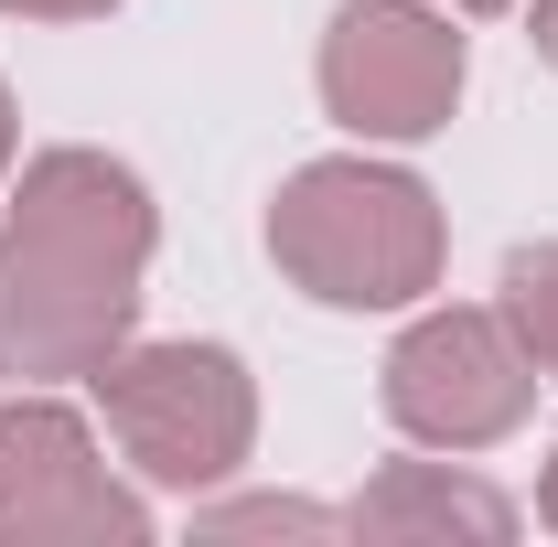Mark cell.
<instances>
[{"instance_id":"cell-7","label":"cell","mask_w":558,"mask_h":547,"mask_svg":"<svg viewBox=\"0 0 558 547\" xmlns=\"http://www.w3.org/2000/svg\"><path fill=\"white\" fill-rule=\"evenodd\" d=\"M515 526H526V515H515L494 483L451 473V462H387V473L344 505V537H365V547H440V537L505 547Z\"/></svg>"},{"instance_id":"cell-2","label":"cell","mask_w":558,"mask_h":547,"mask_svg":"<svg viewBox=\"0 0 558 547\" xmlns=\"http://www.w3.org/2000/svg\"><path fill=\"white\" fill-rule=\"evenodd\" d=\"M269 258L323 312H409L440 290L451 226H440V194L418 172L333 150V161H301L269 194Z\"/></svg>"},{"instance_id":"cell-6","label":"cell","mask_w":558,"mask_h":547,"mask_svg":"<svg viewBox=\"0 0 558 547\" xmlns=\"http://www.w3.org/2000/svg\"><path fill=\"white\" fill-rule=\"evenodd\" d=\"M140 537H150V505H140V483L108 473L97 429L44 387H11L0 398V547H140Z\"/></svg>"},{"instance_id":"cell-11","label":"cell","mask_w":558,"mask_h":547,"mask_svg":"<svg viewBox=\"0 0 558 547\" xmlns=\"http://www.w3.org/2000/svg\"><path fill=\"white\" fill-rule=\"evenodd\" d=\"M526 44H537V54L558 65V0H537V22H526Z\"/></svg>"},{"instance_id":"cell-5","label":"cell","mask_w":558,"mask_h":547,"mask_svg":"<svg viewBox=\"0 0 558 547\" xmlns=\"http://www.w3.org/2000/svg\"><path fill=\"white\" fill-rule=\"evenodd\" d=\"M312 75H323L333 130H354L365 150H409V139L451 130L473 54H462L440 0H344Z\"/></svg>"},{"instance_id":"cell-10","label":"cell","mask_w":558,"mask_h":547,"mask_svg":"<svg viewBox=\"0 0 558 547\" xmlns=\"http://www.w3.org/2000/svg\"><path fill=\"white\" fill-rule=\"evenodd\" d=\"M11 22H108L119 0H0Z\"/></svg>"},{"instance_id":"cell-14","label":"cell","mask_w":558,"mask_h":547,"mask_svg":"<svg viewBox=\"0 0 558 547\" xmlns=\"http://www.w3.org/2000/svg\"><path fill=\"white\" fill-rule=\"evenodd\" d=\"M440 11H473V22H484V11H515V0H440Z\"/></svg>"},{"instance_id":"cell-9","label":"cell","mask_w":558,"mask_h":547,"mask_svg":"<svg viewBox=\"0 0 558 547\" xmlns=\"http://www.w3.org/2000/svg\"><path fill=\"white\" fill-rule=\"evenodd\" d=\"M194 537H344L333 505H301V494H236V505H205Z\"/></svg>"},{"instance_id":"cell-12","label":"cell","mask_w":558,"mask_h":547,"mask_svg":"<svg viewBox=\"0 0 558 547\" xmlns=\"http://www.w3.org/2000/svg\"><path fill=\"white\" fill-rule=\"evenodd\" d=\"M537 526L558 537V451H548V473H537Z\"/></svg>"},{"instance_id":"cell-3","label":"cell","mask_w":558,"mask_h":547,"mask_svg":"<svg viewBox=\"0 0 558 547\" xmlns=\"http://www.w3.org/2000/svg\"><path fill=\"white\" fill-rule=\"evenodd\" d=\"M86 387H97V418H108L119 462L140 483H161V494H215L258 451V376L226 343H194V333L140 343L130 333Z\"/></svg>"},{"instance_id":"cell-1","label":"cell","mask_w":558,"mask_h":547,"mask_svg":"<svg viewBox=\"0 0 558 547\" xmlns=\"http://www.w3.org/2000/svg\"><path fill=\"white\" fill-rule=\"evenodd\" d=\"M161 247V205L108 150H33L0 205V376L65 387L140 333V279Z\"/></svg>"},{"instance_id":"cell-4","label":"cell","mask_w":558,"mask_h":547,"mask_svg":"<svg viewBox=\"0 0 558 547\" xmlns=\"http://www.w3.org/2000/svg\"><path fill=\"white\" fill-rule=\"evenodd\" d=\"M537 387L548 376L526 365L515 323L473 312V301L418 312L409 333L387 343V365H376V398H387V418L418 451H494V440H515L526 409H537Z\"/></svg>"},{"instance_id":"cell-13","label":"cell","mask_w":558,"mask_h":547,"mask_svg":"<svg viewBox=\"0 0 558 547\" xmlns=\"http://www.w3.org/2000/svg\"><path fill=\"white\" fill-rule=\"evenodd\" d=\"M11 139H22V119H11V86H0V183H11Z\"/></svg>"},{"instance_id":"cell-8","label":"cell","mask_w":558,"mask_h":547,"mask_svg":"<svg viewBox=\"0 0 558 547\" xmlns=\"http://www.w3.org/2000/svg\"><path fill=\"white\" fill-rule=\"evenodd\" d=\"M494 312L515 323L526 365L558 387V236H537V247H515V258H505V290H494Z\"/></svg>"}]
</instances>
